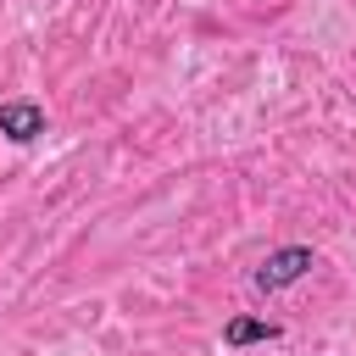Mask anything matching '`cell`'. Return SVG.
<instances>
[{"label":"cell","instance_id":"6da1fadb","mask_svg":"<svg viewBox=\"0 0 356 356\" xmlns=\"http://www.w3.org/2000/svg\"><path fill=\"white\" fill-rule=\"evenodd\" d=\"M312 267H317V250H312V245H278V250L261 256V267L250 273V284H256L261 295H278V289L300 284Z\"/></svg>","mask_w":356,"mask_h":356},{"label":"cell","instance_id":"7a4b0ae2","mask_svg":"<svg viewBox=\"0 0 356 356\" xmlns=\"http://www.w3.org/2000/svg\"><path fill=\"white\" fill-rule=\"evenodd\" d=\"M0 134L11 145H33L44 134V106L39 100H0Z\"/></svg>","mask_w":356,"mask_h":356},{"label":"cell","instance_id":"3957f363","mask_svg":"<svg viewBox=\"0 0 356 356\" xmlns=\"http://www.w3.org/2000/svg\"><path fill=\"white\" fill-rule=\"evenodd\" d=\"M284 328L278 323H267V317H234L228 328H222V345L228 350H245V345H267V339H278Z\"/></svg>","mask_w":356,"mask_h":356}]
</instances>
